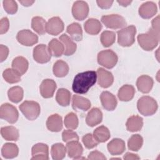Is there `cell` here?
<instances>
[{
  "instance_id": "cell-1",
  "label": "cell",
  "mask_w": 160,
  "mask_h": 160,
  "mask_svg": "<svg viewBox=\"0 0 160 160\" xmlns=\"http://www.w3.org/2000/svg\"><path fill=\"white\" fill-rule=\"evenodd\" d=\"M97 81V72L88 71L77 74L73 80L72 89L75 93L85 94Z\"/></svg>"
},
{
  "instance_id": "cell-2",
  "label": "cell",
  "mask_w": 160,
  "mask_h": 160,
  "mask_svg": "<svg viewBox=\"0 0 160 160\" xmlns=\"http://www.w3.org/2000/svg\"><path fill=\"white\" fill-rule=\"evenodd\" d=\"M137 39L142 49L150 51L158 46L159 40V33L150 28L146 33L139 34L137 37Z\"/></svg>"
},
{
  "instance_id": "cell-3",
  "label": "cell",
  "mask_w": 160,
  "mask_h": 160,
  "mask_svg": "<svg viewBox=\"0 0 160 160\" xmlns=\"http://www.w3.org/2000/svg\"><path fill=\"white\" fill-rule=\"evenodd\" d=\"M138 111L143 116H149L155 114L158 110L156 101L149 96L141 97L137 102Z\"/></svg>"
},
{
  "instance_id": "cell-4",
  "label": "cell",
  "mask_w": 160,
  "mask_h": 160,
  "mask_svg": "<svg viewBox=\"0 0 160 160\" xmlns=\"http://www.w3.org/2000/svg\"><path fill=\"white\" fill-rule=\"evenodd\" d=\"M117 34L118 44L122 47H129L135 41L136 28L133 25L129 26L118 31Z\"/></svg>"
},
{
  "instance_id": "cell-5",
  "label": "cell",
  "mask_w": 160,
  "mask_h": 160,
  "mask_svg": "<svg viewBox=\"0 0 160 160\" xmlns=\"http://www.w3.org/2000/svg\"><path fill=\"white\" fill-rule=\"evenodd\" d=\"M19 108L25 118L29 121L35 120L41 112L39 103L34 101H25L20 104Z\"/></svg>"
},
{
  "instance_id": "cell-6",
  "label": "cell",
  "mask_w": 160,
  "mask_h": 160,
  "mask_svg": "<svg viewBox=\"0 0 160 160\" xmlns=\"http://www.w3.org/2000/svg\"><path fill=\"white\" fill-rule=\"evenodd\" d=\"M98 62L102 66L111 69L114 68L118 60L117 54L112 50L106 49L100 51L98 54Z\"/></svg>"
},
{
  "instance_id": "cell-7",
  "label": "cell",
  "mask_w": 160,
  "mask_h": 160,
  "mask_svg": "<svg viewBox=\"0 0 160 160\" xmlns=\"http://www.w3.org/2000/svg\"><path fill=\"white\" fill-rule=\"evenodd\" d=\"M101 20L106 28L113 29L122 28L127 24L125 19L119 14L104 15L101 17Z\"/></svg>"
},
{
  "instance_id": "cell-8",
  "label": "cell",
  "mask_w": 160,
  "mask_h": 160,
  "mask_svg": "<svg viewBox=\"0 0 160 160\" xmlns=\"http://www.w3.org/2000/svg\"><path fill=\"white\" fill-rule=\"evenodd\" d=\"M0 117L10 124L15 123L19 117V112L16 108L9 103H4L0 108Z\"/></svg>"
},
{
  "instance_id": "cell-9",
  "label": "cell",
  "mask_w": 160,
  "mask_h": 160,
  "mask_svg": "<svg viewBox=\"0 0 160 160\" xmlns=\"http://www.w3.org/2000/svg\"><path fill=\"white\" fill-rule=\"evenodd\" d=\"M89 14V6L84 1H75L72 7V14L74 19L82 21L86 19Z\"/></svg>"
},
{
  "instance_id": "cell-10",
  "label": "cell",
  "mask_w": 160,
  "mask_h": 160,
  "mask_svg": "<svg viewBox=\"0 0 160 160\" xmlns=\"http://www.w3.org/2000/svg\"><path fill=\"white\" fill-rule=\"evenodd\" d=\"M51 54L48 47L43 44L37 45L33 49V58L38 63L44 64L49 62Z\"/></svg>"
},
{
  "instance_id": "cell-11",
  "label": "cell",
  "mask_w": 160,
  "mask_h": 160,
  "mask_svg": "<svg viewBox=\"0 0 160 160\" xmlns=\"http://www.w3.org/2000/svg\"><path fill=\"white\" fill-rule=\"evenodd\" d=\"M16 39L20 44L26 46H31L38 42V36L29 29H23L19 31Z\"/></svg>"
},
{
  "instance_id": "cell-12",
  "label": "cell",
  "mask_w": 160,
  "mask_h": 160,
  "mask_svg": "<svg viewBox=\"0 0 160 160\" xmlns=\"http://www.w3.org/2000/svg\"><path fill=\"white\" fill-rule=\"evenodd\" d=\"M64 25L59 17H52L48 20L46 24V32L53 36H57L64 30Z\"/></svg>"
},
{
  "instance_id": "cell-13",
  "label": "cell",
  "mask_w": 160,
  "mask_h": 160,
  "mask_svg": "<svg viewBox=\"0 0 160 160\" xmlns=\"http://www.w3.org/2000/svg\"><path fill=\"white\" fill-rule=\"evenodd\" d=\"M98 83L101 88H107L111 86L114 82V77L112 74L105 70L102 68H99L97 70Z\"/></svg>"
},
{
  "instance_id": "cell-14",
  "label": "cell",
  "mask_w": 160,
  "mask_h": 160,
  "mask_svg": "<svg viewBox=\"0 0 160 160\" xmlns=\"http://www.w3.org/2000/svg\"><path fill=\"white\" fill-rule=\"evenodd\" d=\"M32 158L35 160H48L49 148L44 143H38L34 145L31 149Z\"/></svg>"
},
{
  "instance_id": "cell-15",
  "label": "cell",
  "mask_w": 160,
  "mask_h": 160,
  "mask_svg": "<svg viewBox=\"0 0 160 160\" xmlns=\"http://www.w3.org/2000/svg\"><path fill=\"white\" fill-rule=\"evenodd\" d=\"M56 88V83L53 79H46L42 81L40 85V93L44 98H52Z\"/></svg>"
},
{
  "instance_id": "cell-16",
  "label": "cell",
  "mask_w": 160,
  "mask_h": 160,
  "mask_svg": "<svg viewBox=\"0 0 160 160\" xmlns=\"http://www.w3.org/2000/svg\"><path fill=\"white\" fill-rule=\"evenodd\" d=\"M158 11L156 4L152 1H147L142 3L139 8V14L143 19H150L153 17Z\"/></svg>"
},
{
  "instance_id": "cell-17",
  "label": "cell",
  "mask_w": 160,
  "mask_h": 160,
  "mask_svg": "<svg viewBox=\"0 0 160 160\" xmlns=\"http://www.w3.org/2000/svg\"><path fill=\"white\" fill-rule=\"evenodd\" d=\"M102 107L107 111H113L117 106V99L114 94L109 91H103L100 96Z\"/></svg>"
},
{
  "instance_id": "cell-18",
  "label": "cell",
  "mask_w": 160,
  "mask_h": 160,
  "mask_svg": "<svg viewBox=\"0 0 160 160\" xmlns=\"http://www.w3.org/2000/svg\"><path fill=\"white\" fill-rule=\"evenodd\" d=\"M154 84L153 79L148 75H142L139 76L136 81L138 89L142 93H148L152 88Z\"/></svg>"
},
{
  "instance_id": "cell-19",
  "label": "cell",
  "mask_w": 160,
  "mask_h": 160,
  "mask_svg": "<svg viewBox=\"0 0 160 160\" xmlns=\"http://www.w3.org/2000/svg\"><path fill=\"white\" fill-rule=\"evenodd\" d=\"M102 120V111L98 108H92L88 113L86 122L90 127H94L101 122Z\"/></svg>"
},
{
  "instance_id": "cell-20",
  "label": "cell",
  "mask_w": 160,
  "mask_h": 160,
  "mask_svg": "<svg viewBox=\"0 0 160 160\" xmlns=\"http://www.w3.org/2000/svg\"><path fill=\"white\" fill-rule=\"evenodd\" d=\"M109 152L112 155H119L124 152L126 149L125 142L119 138L112 139L107 146Z\"/></svg>"
},
{
  "instance_id": "cell-21",
  "label": "cell",
  "mask_w": 160,
  "mask_h": 160,
  "mask_svg": "<svg viewBox=\"0 0 160 160\" xmlns=\"http://www.w3.org/2000/svg\"><path fill=\"white\" fill-rule=\"evenodd\" d=\"M66 151L69 158L76 159L82 155L83 148L78 141H72L67 142Z\"/></svg>"
},
{
  "instance_id": "cell-22",
  "label": "cell",
  "mask_w": 160,
  "mask_h": 160,
  "mask_svg": "<svg viewBox=\"0 0 160 160\" xmlns=\"http://www.w3.org/2000/svg\"><path fill=\"white\" fill-rule=\"evenodd\" d=\"M46 126L48 130H49L50 131H60L62 129V117L58 114H54L51 115L47 119Z\"/></svg>"
},
{
  "instance_id": "cell-23",
  "label": "cell",
  "mask_w": 160,
  "mask_h": 160,
  "mask_svg": "<svg viewBox=\"0 0 160 160\" xmlns=\"http://www.w3.org/2000/svg\"><path fill=\"white\" fill-rule=\"evenodd\" d=\"M91 103L88 99L81 96L73 95L72 99V106L74 110L86 111L91 108Z\"/></svg>"
},
{
  "instance_id": "cell-24",
  "label": "cell",
  "mask_w": 160,
  "mask_h": 160,
  "mask_svg": "<svg viewBox=\"0 0 160 160\" xmlns=\"http://www.w3.org/2000/svg\"><path fill=\"white\" fill-rule=\"evenodd\" d=\"M60 41L62 43L64 48V54L65 56H71L72 55L76 50V43L72 40L71 38H70L68 35L66 34H62L59 37Z\"/></svg>"
},
{
  "instance_id": "cell-25",
  "label": "cell",
  "mask_w": 160,
  "mask_h": 160,
  "mask_svg": "<svg viewBox=\"0 0 160 160\" xmlns=\"http://www.w3.org/2000/svg\"><path fill=\"white\" fill-rule=\"evenodd\" d=\"M84 28L85 31L88 34L91 35H96L101 31L102 25L100 21L97 19L90 18L85 22Z\"/></svg>"
},
{
  "instance_id": "cell-26",
  "label": "cell",
  "mask_w": 160,
  "mask_h": 160,
  "mask_svg": "<svg viewBox=\"0 0 160 160\" xmlns=\"http://www.w3.org/2000/svg\"><path fill=\"white\" fill-rule=\"evenodd\" d=\"M28 66L29 62L28 60L22 56H18L12 60V68L21 76L26 72Z\"/></svg>"
},
{
  "instance_id": "cell-27",
  "label": "cell",
  "mask_w": 160,
  "mask_h": 160,
  "mask_svg": "<svg viewBox=\"0 0 160 160\" xmlns=\"http://www.w3.org/2000/svg\"><path fill=\"white\" fill-rule=\"evenodd\" d=\"M126 126L128 131L132 132L139 131L143 126V119L139 116H131L128 119Z\"/></svg>"
},
{
  "instance_id": "cell-28",
  "label": "cell",
  "mask_w": 160,
  "mask_h": 160,
  "mask_svg": "<svg viewBox=\"0 0 160 160\" xmlns=\"http://www.w3.org/2000/svg\"><path fill=\"white\" fill-rule=\"evenodd\" d=\"M134 88L132 85L125 84L119 89L118 96L121 101H129L134 98Z\"/></svg>"
},
{
  "instance_id": "cell-29",
  "label": "cell",
  "mask_w": 160,
  "mask_h": 160,
  "mask_svg": "<svg viewBox=\"0 0 160 160\" xmlns=\"http://www.w3.org/2000/svg\"><path fill=\"white\" fill-rule=\"evenodd\" d=\"M1 134L2 137L6 141H16L19 137V131L16 128L12 126L2 127L1 129Z\"/></svg>"
},
{
  "instance_id": "cell-30",
  "label": "cell",
  "mask_w": 160,
  "mask_h": 160,
  "mask_svg": "<svg viewBox=\"0 0 160 160\" xmlns=\"http://www.w3.org/2000/svg\"><path fill=\"white\" fill-rule=\"evenodd\" d=\"M19 153V148L14 143H5L1 148V154L6 159L16 158Z\"/></svg>"
},
{
  "instance_id": "cell-31",
  "label": "cell",
  "mask_w": 160,
  "mask_h": 160,
  "mask_svg": "<svg viewBox=\"0 0 160 160\" xmlns=\"http://www.w3.org/2000/svg\"><path fill=\"white\" fill-rule=\"evenodd\" d=\"M48 49L51 56L54 57L61 56L64 51V48L62 43L57 39H52L49 42Z\"/></svg>"
},
{
  "instance_id": "cell-32",
  "label": "cell",
  "mask_w": 160,
  "mask_h": 160,
  "mask_svg": "<svg viewBox=\"0 0 160 160\" xmlns=\"http://www.w3.org/2000/svg\"><path fill=\"white\" fill-rule=\"evenodd\" d=\"M67 32L71 36L72 39L76 41H80L82 39V30L81 25L78 22H73L69 24L66 29Z\"/></svg>"
},
{
  "instance_id": "cell-33",
  "label": "cell",
  "mask_w": 160,
  "mask_h": 160,
  "mask_svg": "<svg viewBox=\"0 0 160 160\" xmlns=\"http://www.w3.org/2000/svg\"><path fill=\"white\" fill-rule=\"evenodd\" d=\"M46 21L40 16H35L31 21L32 29L39 35H43L46 32Z\"/></svg>"
},
{
  "instance_id": "cell-34",
  "label": "cell",
  "mask_w": 160,
  "mask_h": 160,
  "mask_svg": "<svg viewBox=\"0 0 160 160\" xmlns=\"http://www.w3.org/2000/svg\"><path fill=\"white\" fill-rule=\"evenodd\" d=\"M53 73L58 78L65 77L69 72V66L68 64L62 60H58L52 68Z\"/></svg>"
},
{
  "instance_id": "cell-35",
  "label": "cell",
  "mask_w": 160,
  "mask_h": 160,
  "mask_svg": "<svg viewBox=\"0 0 160 160\" xmlns=\"http://www.w3.org/2000/svg\"><path fill=\"white\" fill-rule=\"evenodd\" d=\"M94 139L99 142H104L110 138V132L108 128L104 126H101L96 128L93 132Z\"/></svg>"
},
{
  "instance_id": "cell-36",
  "label": "cell",
  "mask_w": 160,
  "mask_h": 160,
  "mask_svg": "<svg viewBox=\"0 0 160 160\" xmlns=\"http://www.w3.org/2000/svg\"><path fill=\"white\" fill-rule=\"evenodd\" d=\"M71 92L65 88H60L58 90L56 100L62 106H68L71 101Z\"/></svg>"
},
{
  "instance_id": "cell-37",
  "label": "cell",
  "mask_w": 160,
  "mask_h": 160,
  "mask_svg": "<svg viewBox=\"0 0 160 160\" xmlns=\"http://www.w3.org/2000/svg\"><path fill=\"white\" fill-rule=\"evenodd\" d=\"M66 147L62 143H56L51 146V154L52 158L54 160L62 159L66 153Z\"/></svg>"
},
{
  "instance_id": "cell-38",
  "label": "cell",
  "mask_w": 160,
  "mask_h": 160,
  "mask_svg": "<svg viewBox=\"0 0 160 160\" xmlns=\"http://www.w3.org/2000/svg\"><path fill=\"white\" fill-rule=\"evenodd\" d=\"M24 91L21 87L16 86L11 88L8 91V96L11 101L14 103L19 102L23 98Z\"/></svg>"
},
{
  "instance_id": "cell-39",
  "label": "cell",
  "mask_w": 160,
  "mask_h": 160,
  "mask_svg": "<svg viewBox=\"0 0 160 160\" xmlns=\"http://www.w3.org/2000/svg\"><path fill=\"white\" fill-rule=\"evenodd\" d=\"M2 77L4 80L10 84L18 82L21 81V75L12 68H7L2 72Z\"/></svg>"
},
{
  "instance_id": "cell-40",
  "label": "cell",
  "mask_w": 160,
  "mask_h": 160,
  "mask_svg": "<svg viewBox=\"0 0 160 160\" xmlns=\"http://www.w3.org/2000/svg\"><path fill=\"white\" fill-rule=\"evenodd\" d=\"M143 144L142 137L138 134H133L129 139L128 142V146L129 149L132 151H138L141 149Z\"/></svg>"
},
{
  "instance_id": "cell-41",
  "label": "cell",
  "mask_w": 160,
  "mask_h": 160,
  "mask_svg": "<svg viewBox=\"0 0 160 160\" xmlns=\"http://www.w3.org/2000/svg\"><path fill=\"white\" fill-rule=\"evenodd\" d=\"M100 40L102 45L104 47H109L115 42V32L110 31H104L101 34Z\"/></svg>"
},
{
  "instance_id": "cell-42",
  "label": "cell",
  "mask_w": 160,
  "mask_h": 160,
  "mask_svg": "<svg viewBox=\"0 0 160 160\" xmlns=\"http://www.w3.org/2000/svg\"><path fill=\"white\" fill-rule=\"evenodd\" d=\"M64 123L66 128L75 129L78 128L79 121L76 114L72 112L68 113L64 118Z\"/></svg>"
},
{
  "instance_id": "cell-43",
  "label": "cell",
  "mask_w": 160,
  "mask_h": 160,
  "mask_svg": "<svg viewBox=\"0 0 160 160\" xmlns=\"http://www.w3.org/2000/svg\"><path fill=\"white\" fill-rule=\"evenodd\" d=\"M82 142L87 149H92L98 146L99 142L94 139L92 134L88 133L85 134L82 138Z\"/></svg>"
},
{
  "instance_id": "cell-44",
  "label": "cell",
  "mask_w": 160,
  "mask_h": 160,
  "mask_svg": "<svg viewBox=\"0 0 160 160\" xmlns=\"http://www.w3.org/2000/svg\"><path fill=\"white\" fill-rule=\"evenodd\" d=\"M3 8L6 12L9 14H14L18 11V4L15 1L5 0L2 2Z\"/></svg>"
},
{
  "instance_id": "cell-45",
  "label": "cell",
  "mask_w": 160,
  "mask_h": 160,
  "mask_svg": "<svg viewBox=\"0 0 160 160\" xmlns=\"http://www.w3.org/2000/svg\"><path fill=\"white\" fill-rule=\"evenodd\" d=\"M62 138L63 141L66 143L72 141H79L78 134L71 129L64 130L62 133Z\"/></svg>"
},
{
  "instance_id": "cell-46",
  "label": "cell",
  "mask_w": 160,
  "mask_h": 160,
  "mask_svg": "<svg viewBox=\"0 0 160 160\" xmlns=\"http://www.w3.org/2000/svg\"><path fill=\"white\" fill-rule=\"evenodd\" d=\"M9 28V22L6 17L2 18L0 21V34H3L7 32Z\"/></svg>"
},
{
  "instance_id": "cell-47",
  "label": "cell",
  "mask_w": 160,
  "mask_h": 160,
  "mask_svg": "<svg viewBox=\"0 0 160 160\" xmlns=\"http://www.w3.org/2000/svg\"><path fill=\"white\" fill-rule=\"evenodd\" d=\"M88 159H91V160H95V159L106 160V158L102 152H101L98 151H93L89 154Z\"/></svg>"
},
{
  "instance_id": "cell-48",
  "label": "cell",
  "mask_w": 160,
  "mask_h": 160,
  "mask_svg": "<svg viewBox=\"0 0 160 160\" xmlns=\"http://www.w3.org/2000/svg\"><path fill=\"white\" fill-rule=\"evenodd\" d=\"M0 54H1V58L0 61L3 62L7 58L8 54H9V49L7 46H4L2 44L0 45Z\"/></svg>"
},
{
  "instance_id": "cell-49",
  "label": "cell",
  "mask_w": 160,
  "mask_h": 160,
  "mask_svg": "<svg viewBox=\"0 0 160 160\" xmlns=\"http://www.w3.org/2000/svg\"><path fill=\"white\" fill-rule=\"evenodd\" d=\"M113 1H96L98 6L101 9H108L111 7Z\"/></svg>"
},
{
  "instance_id": "cell-50",
  "label": "cell",
  "mask_w": 160,
  "mask_h": 160,
  "mask_svg": "<svg viewBox=\"0 0 160 160\" xmlns=\"http://www.w3.org/2000/svg\"><path fill=\"white\" fill-rule=\"evenodd\" d=\"M154 31L159 33V16H158L152 21V28Z\"/></svg>"
},
{
  "instance_id": "cell-51",
  "label": "cell",
  "mask_w": 160,
  "mask_h": 160,
  "mask_svg": "<svg viewBox=\"0 0 160 160\" xmlns=\"http://www.w3.org/2000/svg\"><path fill=\"white\" fill-rule=\"evenodd\" d=\"M123 158L124 159H134V160H137V159H140V157L138 155V154H133V153H131V152H126Z\"/></svg>"
},
{
  "instance_id": "cell-52",
  "label": "cell",
  "mask_w": 160,
  "mask_h": 160,
  "mask_svg": "<svg viewBox=\"0 0 160 160\" xmlns=\"http://www.w3.org/2000/svg\"><path fill=\"white\" fill-rule=\"evenodd\" d=\"M19 2L24 6L28 7L31 6L34 2V1H29V0H25V1H19Z\"/></svg>"
},
{
  "instance_id": "cell-53",
  "label": "cell",
  "mask_w": 160,
  "mask_h": 160,
  "mask_svg": "<svg viewBox=\"0 0 160 160\" xmlns=\"http://www.w3.org/2000/svg\"><path fill=\"white\" fill-rule=\"evenodd\" d=\"M117 2L122 6L123 7H126L128 6H129L131 2L132 1H129V0H120V1H117Z\"/></svg>"
}]
</instances>
